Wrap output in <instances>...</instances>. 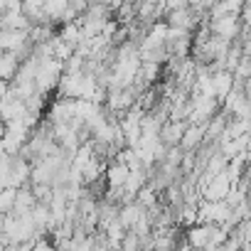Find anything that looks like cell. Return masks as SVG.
<instances>
[{"label": "cell", "instance_id": "obj_2", "mask_svg": "<svg viewBox=\"0 0 251 251\" xmlns=\"http://www.w3.org/2000/svg\"><path fill=\"white\" fill-rule=\"evenodd\" d=\"M20 62H23V57L18 52H10V50L0 52V79L13 81L15 74H18V69H20Z\"/></svg>", "mask_w": 251, "mask_h": 251}, {"label": "cell", "instance_id": "obj_1", "mask_svg": "<svg viewBox=\"0 0 251 251\" xmlns=\"http://www.w3.org/2000/svg\"><path fill=\"white\" fill-rule=\"evenodd\" d=\"M62 74H64V62H62V59H57V57H40L37 74H35V86H37V94L47 96V94L57 91Z\"/></svg>", "mask_w": 251, "mask_h": 251}]
</instances>
